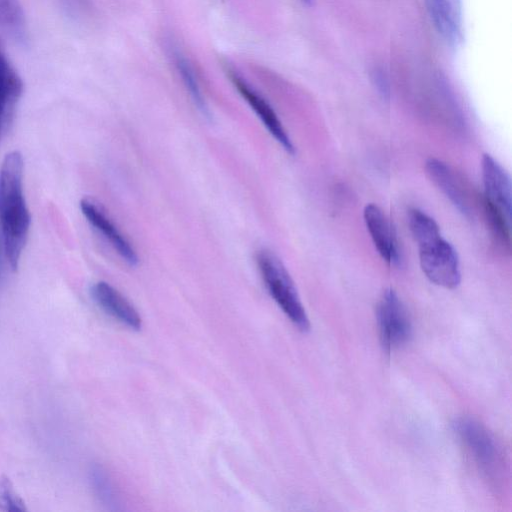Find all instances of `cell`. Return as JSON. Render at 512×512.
I'll use <instances>...</instances> for the list:
<instances>
[{"label":"cell","instance_id":"obj_1","mask_svg":"<svg viewBox=\"0 0 512 512\" xmlns=\"http://www.w3.org/2000/svg\"><path fill=\"white\" fill-rule=\"evenodd\" d=\"M23 168L21 153L12 151L0 169V228L5 259L12 271L19 266L31 222L23 192Z\"/></svg>","mask_w":512,"mask_h":512},{"label":"cell","instance_id":"obj_2","mask_svg":"<svg viewBox=\"0 0 512 512\" xmlns=\"http://www.w3.org/2000/svg\"><path fill=\"white\" fill-rule=\"evenodd\" d=\"M409 226L419 248L420 266L434 284L453 289L461 281L459 260L453 246L446 241L435 220L419 209L409 213Z\"/></svg>","mask_w":512,"mask_h":512},{"label":"cell","instance_id":"obj_3","mask_svg":"<svg viewBox=\"0 0 512 512\" xmlns=\"http://www.w3.org/2000/svg\"><path fill=\"white\" fill-rule=\"evenodd\" d=\"M453 431L478 470L492 483L503 481L506 463L495 436L478 420L469 416L454 420Z\"/></svg>","mask_w":512,"mask_h":512},{"label":"cell","instance_id":"obj_4","mask_svg":"<svg viewBox=\"0 0 512 512\" xmlns=\"http://www.w3.org/2000/svg\"><path fill=\"white\" fill-rule=\"evenodd\" d=\"M256 263L267 290L283 313L300 331H308V316L281 260L270 250L261 249L256 254Z\"/></svg>","mask_w":512,"mask_h":512},{"label":"cell","instance_id":"obj_5","mask_svg":"<svg viewBox=\"0 0 512 512\" xmlns=\"http://www.w3.org/2000/svg\"><path fill=\"white\" fill-rule=\"evenodd\" d=\"M377 322L381 344L391 352L406 344L412 335L408 313L396 292L387 289L377 306Z\"/></svg>","mask_w":512,"mask_h":512},{"label":"cell","instance_id":"obj_6","mask_svg":"<svg viewBox=\"0 0 512 512\" xmlns=\"http://www.w3.org/2000/svg\"><path fill=\"white\" fill-rule=\"evenodd\" d=\"M228 72L233 86L259 117L269 133L289 154H294V145L269 102L236 71L229 70Z\"/></svg>","mask_w":512,"mask_h":512},{"label":"cell","instance_id":"obj_7","mask_svg":"<svg viewBox=\"0 0 512 512\" xmlns=\"http://www.w3.org/2000/svg\"><path fill=\"white\" fill-rule=\"evenodd\" d=\"M80 209L87 221L110 243L125 262L130 266L138 264L136 250L101 205L91 198H83L80 201Z\"/></svg>","mask_w":512,"mask_h":512},{"label":"cell","instance_id":"obj_8","mask_svg":"<svg viewBox=\"0 0 512 512\" xmlns=\"http://www.w3.org/2000/svg\"><path fill=\"white\" fill-rule=\"evenodd\" d=\"M364 222L371 239L384 261L391 266L399 264L401 256L395 230L380 207L367 204L363 211Z\"/></svg>","mask_w":512,"mask_h":512},{"label":"cell","instance_id":"obj_9","mask_svg":"<svg viewBox=\"0 0 512 512\" xmlns=\"http://www.w3.org/2000/svg\"><path fill=\"white\" fill-rule=\"evenodd\" d=\"M484 203L511 219V183L502 166L489 154L482 157Z\"/></svg>","mask_w":512,"mask_h":512},{"label":"cell","instance_id":"obj_10","mask_svg":"<svg viewBox=\"0 0 512 512\" xmlns=\"http://www.w3.org/2000/svg\"><path fill=\"white\" fill-rule=\"evenodd\" d=\"M433 25L442 39L451 47L463 41L461 0H424Z\"/></svg>","mask_w":512,"mask_h":512},{"label":"cell","instance_id":"obj_11","mask_svg":"<svg viewBox=\"0 0 512 512\" xmlns=\"http://www.w3.org/2000/svg\"><path fill=\"white\" fill-rule=\"evenodd\" d=\"M23 81L0 43V141L12 123Z\"/></svg>","mask_w":512,"mask_h":512},{"label":"cell","instance_id":"obj_12","mask_svg":"<svg viewBox=\"0 0 512 512\" xmlns=\"http://www.w3.org/2000/svg\"><path fill=\"white\" fill-rule=\"evenodd\" d=\"M91 296L108 315L133 330H139L142 319L134 306L113 286L99 281L91 287Z\"/></svg>","mask_w":512,"mask_h":512},{"label":"cell","instance_id":"obj_13","mask_svg":"<svg viewBox=\"0 0 512 512\" xmlns=\"http://www.w3.org/2000/svg\"><path fill=\"white\" fill-rule=\"evenodd\" d=\"M426 171L433 183L446 195L453 205L464 215L470 213L466 196L457 179L442 161L430 158L426 162Z\"/></svg>","mask_w":512,"mask_h":512},{"label":"cell","instance_id":"obj_14","mask_svg":"<svg viewBox=\"0 0 512 512\" xmlns=\"http://www.w3.org/2000/svg\"><path fill=\"white\" fill-rule=\"evenodd\" d=\"M171 56L175 68L197 109L206 117L209 110L202 94L195 70L185 55L175 47H171Z\"/></svg>","mask_w":512,"mask_h":512},{"label":"cell","instance_id":"obj_15","mask_svg":"<svg viewBox=\"0 0 512 512\" xmlns=\"http://www.w3.org/2000/svg\"><path fill=\"white\" fill-rule=\"evenodd\" d=\"M0 30L19 41L25 39L26 23L19 0H0Z\"/></svg>","mask_w":512,"mask_h":512},{"label":"cell","instance_id":"obj_16","mask_svg":"<svg viewBox=\"0 0 512 512\" xmlns=\"http://www.w3.org/2000/svg\"><path fill=\"white\" fill-rule=\"evenodd\" d=\"M22 498L17 494L10 479L0 476V511L3 512H23L26 511Z\"/></svg>","mask_w":512,"mask_h":512},{"label":"cell","instance_id":"obj_17","mask_svg":"<svg viewBox=\"0 0 512 512\" xmlns=\"http://www.w3.org/2000/svg\"><path fill=\"white\" fill-rule=\"evenodd\" d=\"M91 481L100 500L106 505H113L115 503L113 487L106 473L100 467L96 466L92 469Z\"/></svg>","mask_w":512,"mask_h":512},{"label":"cell","instance_id":"obj_18","mask_svg":"<svg viewBox=\"0 0 512 512\" xmlns=\"http://www.w3.org/2000/svg\"><path fill=\"white\" fill-rule=\"evenodd\" d=\"M2 255H4L5 257V254H4V245H3V238H2V233H1V228H0V283H1V279H2V267H3V264H2Z\"/></svg>","mask_w":512,"mask_h":512},{"label":"cell","instance_id":"obj_19","mask_svg":"<svg viewBox=\"0 0 512 512\" xmlns=\"http://www.w3.org/2000/svg\"><path fill=\"white\" fill-rule=\"evenodd\" d=\"M303 3L307 4V5H311L313 0H301Z\"/></svg>","mask_w":512,"mask_h":512}]
</instances>
